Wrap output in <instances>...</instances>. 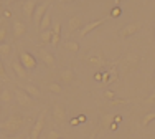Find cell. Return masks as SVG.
<instances>
[{"label": "cell", "instance_id": "7a4b0ae2", "mask_svg": "<svg viewBox=\"0 0 155 139\" xmlns=\"http://www.w3.org/2000/svg\"><path fill=\"white\" fill-rule=\"evenodd\" d=\"M139 63H140V56L137 53L130 52V53H127L122 58V61H120V68H122L124 73H129V71H134V70L139 66Z\"/></svg>", "mask_w": 155, "mask_h": 139}, {"label": "cell", "instance_id": "d6a6232c", "mask_svg": "<svg viewBox=\"0 0 155 139\" xmlns=\"http://www.w3.org/2000/svg\"><path fill=\"white\" fill-rule=\"evenodd\" d=\"M119 15H120V8H119V7H114V8L110 10V17L116 18V17H119Z\"/></svg>", "mask_w": 155, "mask_h": 139}, {"label": "cell", "instance_id": "e575fe53", "mask_svg": "<svg viewBox=\"0 0 155 139\" xmlns=\"http://www.w3.org/2000/svg\"><path fill=\"white\" fill-rule=\"evenodd\" d=\"M7 139H21L20 134H15V136H10V137H7Z\"/></svg>", "mask_w": 155, "mask_h": 139}, {"label": "cell", "instance_id": "30bf717a", "mask_svg": "<svg viewBox=\"0 0 155 139\" xmlns=\"http://www.w3.org/2000/svg\"><path fill=\"white\" fill-rule=\"evenodd\" d=\"M83 28V18L79 15H74L68 20V33H73L76 30H81Z\"/></svg>", "mask_w": 155, "mask_h": 139}, {"label": "cell", "instance_id": "ba28073f", "mask_svg": "<svg viewBox=\"0 0 155 139\" xmlns=\"http://www.w3.org/2000/svg\"><path fill=\"white\" fill-rule=\"evenodd\" d=\"M102 23H104V18H99V20H94V22H91V23L83 25V28L79 30V35L81 36H86L87 33H91L93 30H96L97 27H101Z\"/></svg>", "mask_w": 155, "mask_h": 139}, {"label": "cell", "instance_id": "4dcf8cb0", "mask_svg": "<svg viewBox=\"0 0 155 139\" xmlns=\"http://www.w3.org/2000/svg\"><path fill=\"white\" fill-rule=\"evenodd\" d=\"M5 36H7V28L5 27H0V43H3Z\"/></svg>", "mask_w": 155, "mask_h": 139}, {"label": "cell", "instance_id": "44dd1931", "mask_svg": "<svg viewBox=\"0 0 155 139\" xmlns=\"http://www.w3.org/2000/svg\"><path fill=\"white\" fill-rule=\"evenodd\" d=\"M64 50H68L71 53H78L79 52V43L73 42V40H68V42H64Z\"/></svg>", "mask_w": 155, "mask_h": 139}, {"label": "cell", "instance_id": "f35d334b", "mask_svg": "<svg viewBox=\"0 0 155 139\" xmlns=\"http://www.w3.org/2000/svg\"><path fill=\"white\" fill-rule=\"evenodd\" d=\"M0 114H2V106H0Z\"/></svg>", "mask_w": 155, "mask_h": 139}, {"label": "cell", "instance_id": "836d02e7", "mask_svg": "<svg viewBox=\"0 0 155 139\" xmlns=\"http://www.w3.org/2000/svg\"><path fill=\"white\" fill-rule=\"evenodd\" d=\"M94 80H97V81H101V80H102V73H96V75H94Z\"/></svg>", "mask_w": 155, "mask_h": 139}, {"label": "cell", "instance_id": "f1b7e54d", "mask_svg": "<svg viewBox=\"0 0 155 139\" xmlns=\"http://www.w3.org/2000/svg\"><path fill=\"white\" fill-rule=\"evenodd\" d=\"M145 103H149V104H153V106H155V90L149 94V98L145 100Z\"/></svg>", "mask_w": 155, "mask_h": 139}, {"label": "cell", "instance_id": "1f68e13d", "mask_svg": "<svg viewBox=\"0 0 155 139\" xmlns=\"http://www.w3.org/2000/svg\"><path fill=\"white\" fill-rule=\"evenodd\" d=\"M104 96L107 98V100H114V98H116V93H114V91H110V90H106L104 91Z\"/></svg>", "mask_w": 155, "mask_h": 139}, {"label": "cell", "instance_id": "d6986e66", "mask_svg": "<svg viewBox=\"0 0 155 139\" xmlns=\"http://www.w3.org/2000/svg\"><path fill=\"white\" fill-rule=\"evenodd\" d=\"M13 100H15V94L12 93V90H2V93H0V101L2 103H12Z\"/></svg>", "mask_w": 155, "mask_h": 139}, {"label": "cell", "instance_id": "5bb4252c", "mask_svg": "<svg viewBox=\"0 0 155 139\" xmlns=\"http://www.w3.org/2000/svg\"><path fill=\"white\" fill-rule=\"evenodd\" d=\"M25 33H27V25L20 20L13 22V36H15V38H20V36H23Z\"/></svg>", "mask_w": 155, "mask_h": 139}, {"label": "cell", "instance_id": "83f0119b", "mask_svg": "<svg viewBox=\"0 0 155 139\" xmlns=\"http://www.w3.org/2000/svg\"><path fill=\"white\" fill-rule=\"evenodd\" d=\"M0 78L5 80V81H8V76H7V71H5V68H3L2 60H0Z\"/></svg>", "mask_w": 155, "mask_h": 139}, {"label": "cell", "instance_id": "6da1fadb", "mask_svg": "<svg viewBox=\"0 0 155 139\" xmlns=\"http://www.w3.org/2000/svg\"><path fill=\"white\" fill-rule=\"evenodd\" d=\"M23 118H21V114H12L7 121H3L0 124V129H3L5 133H10L12 136H15L18 131L23 127Z\"/></svg>", "mask_w": 155, "mask_h": 139}, {"label": "cell", "instance_id": "d590c367", "mask_svg": "<svg viewBox=\"0 0 155 139\" xmlns=\"http://www.w3.org/2000/svg\"><path fill=\"white\" fill-rule=\"evenodd\" d=\"M61 3H69V2H74V0H60Z\"/></svg>", "mask_w": 155, "mask_h": 139}, {"label": "cell", "instance_id": "74e56055", "mask_svg": "<svg viewBox=\"0 0 155 139\" xmlns=\"http://www.w3.org/2000/svg\"><path fill=\"white\" fill-rule=\"evenodd\" d=\"M153 85H155V73H153Z\"/></svg>", "mask_w": 155, "mask_h": 139}, {"label": "cell", "instance_id": "ffe728a7", "mask_svg": "<svg viewBox=\"0 0 155 139\" xmlns=\"http://www.w3.org/2000/svg\"><path fill=\"white\" fill-rule=\"evenodd\" d=\"M21 90H23L28 96H31V98H40V90L36 86H33V85H25Z\"/></svg>", "mask_w": 155, "mask_h": 139}, {"label": "cell", "instance_id": "52a82bcc", "mask_svg": "<svg viewBox=\"0 0 155 139\" xmlns=\"http://www.w3.org/2000/svg\"><path fill=\"white\" fill-rule=\"evenodd\" d=\"M13 94H15V101L20 106H23V108H25V106H31L33 104L31 103V96H28L21 88H17V90L13 91Z\"/></svg>", "mask_w": 155, "mask_h": 139}, {"label": "cell", "instance_id": "277c9868", "mask_svg": "<svg viewBox=\"0 0 155 139\" xmlns=\"http://www.w3.org/2000/svg\"><path fill=\"white\" fill-rule=\"evenodd\" d=\"M18 61L23 65V68L27 70V71L28 70H35L36 68V58L28 52H21L20 55H18Z\"/></svg>", "mask_w": 155, "mask_h": 139}, {"label": "cell", "instance_id": "2e32d148", "mask_svg": "<svg viewBox=\"0 0 155 139\" xmlns=\"http://www.w3.org/2000/svg\"><path fill=\"white\" fill-rule=\"evenodd\" d=\"M60 78H61V81H64V83H73L76 80V75H74L73 70L66 68V70H63V71L60 73Z\"/></svg>", "mask_w": 155, "mask_h": 139}, {"label": "cell", "instance_id": "60d3db41", "mask_svg": "<svg viewBox=\"0 0 155 139\" xmlns=\"http://www.w3.org/2000/svg\"><path fill=\"white\" fill-rule=\"evenodd\" d=\"M153 35H155V28H153Z\"/></svg>", "mask_w": 155, "mask_h": 139}, {"label": "cell", "instance_id": "d4e9b609", "mask_svg": "<svg viewBox=\"0 0 155 139\" xmlns=\"http://www.w3.org/2000/svg\"><path fill=\"white\" fill-rule=\"evenodd\" d=\"M48 90H50L51 93H56V94H61L63 93V88H61V85H58V83H50Z\"/></svg>", "mask_w": 155, "mask_h": 139}, {"label": "cell", "instance_id": "484cf974", "mask_svg": "<svg viewBox=\"0 0 155 139\" xmlns=\"http://www.w3.org/2000/svg\"><path fill=\"white\" fill-rule=\"evenodd\" d=\"M107 73H109V80H107V83H112V81H116V80L119 78V73H117V70H116V68H110Z\"/></svg>", "mask_w": 155, "mask_h": 139}, {"label": "cell", "instance_id": "e0dca14e", "mask_svg": "<svg viewBox=\"0 0 155 139\" xmlns=\"http://www.w3.org/2000/svg\"><path fill=\"white\" fill-rule=\"evenodd\" d=\"M12 68H13V71L17 73V76H18V78H27V70L23 68V65H21L18 60L12 61Z\"/></svg>", "mask_w": 155, "mask_h": 139}, {"label": "cell", "instance_id": "9a60e30c", "mask_svg": "<svg viewBox=\"0 0 155 139\" xmlns=\"http://www.w3.org/2000/svg\"><path fill=\"white\" fill-rule=\"evenodd\" d=\"M36 8V0H27L23 3V13L27 15L28 18H33V12Z\"/></svg>", "mask_w": 155, "mask_h": 139}, {"label": "cell", "instance_id": "7c38bea8", "mask_svg": "<svg viewBox=\"0 0 155 139\" xmlns=\"http://www.w3.org/2000/svg\"><path fill=\"white\" fill-rule=\"evenodd\" d=\"M51 30H53V36H51V45L53 46H58V43H60V38H61V22H53V27H51Z\"/></svg>", "mask_w": 155, "mask_h": 139}, {"label": "cell", "instance_id": "7402d4cb", "mask_svg": "<svg viewBox=\"0 0 155 139\" xmlns=\"http://www.w3.org/2000/svg\"><path fill=\"white\" fill-rule=\"evenodd\" d=\"M51 36H53V30L48 28V30H43L41 33H40V40H41L43 43H51Z\"/></svg>", "mask_w": 155, "mask_h": 139}, {"label": "cell", "instance_id": "8992f818", "mask_svg": "<svg viewBox=\"0 0 155 139\" xmlns=\"http://www.w3.org/2000/svg\"><path fill=\"white\" fill-rule=\"evenodd\" d=\"M38 56L41 58V61L46 65L48 68L56 66V58H54V55L51 52H48V50H45V48H38Z\"/></svg>", "mask_w": 155, "mask_h": 139}, {"label": "cell", "instance_id": "8d00e7d4", "mask_svg": "<svg viewBox=\"0 0 155 139\" xmlns=\"http://www.w3.org/2000/svg\"><path fill=\"white\" fill-rule=\"evenodd\" d=\"M13 2H17V0H7V3H13Z\"/></svg>", "mask_w": 155, "mask_h": 139}, {"label": "cell", "instance_id": "ac0fdd59", "mask_svg": "<svg viewBox=\"0 0 155 139\" xmlns=\"http://www.w3.org/2000/svg\"><path fill=\"white\" fill-rule=\"evenodd\" d=\"M48 28H51V10L48 8L46 10V13L43 15L41 18V23H40V30H48Z\"/></svg>", "mask_w": 155, "mask_h": 139}, {"label": "cell", "instance_id": "cb8c5ba5", "mask_svg": "<svg viewBox=\"0 0 155 139\" xmlns=\"http://www.w3.org/2000/svg\"><path fill=\"white\" fill-rule=\"evenodd\" d=\"M153 119H155V111H152V113H149V114L143 116V119H142V126H143V127H147L150 123L153 121Z\"/></svg>", "mask_w": 155, "mask_h": 139}, {"label": "cell", "instance_id": "5b68a950", "mask_svg": "<svg viewBox=\"0 0 155 139\" xmlns=\"http://www.w3.org/2000/svg\"><path fill=\"white\" fill-rule=\"evenodd\" d=\"M48 8H50V3H48V2H43V3H40V5H36L35 12H33V18H31L36 28H40L41 18H43V15L46 13V10H48Z\"/></svg>", "mask_w": 155, "mask_h": 139}, {"label": "cell", "instance_id": "ab89813d", "mask_svg": "<svg viewBox=\"0 0 155 139\" xmlns=\"http://www.w3.org/2000/svg\"><path fill=\"white\" fill-rule=\"evenodd\" d=\"M0 27H2V20H0Z\"/></svg>", "mask_w": 155, "mask_h": 139}, {"label": "cell", "instance_id": "4fadbf2b", "mask_svg": "<svg viewBox=\"0 0 155 139\" xmlns=\"http://www.w3.org/2000/svg\"><path fill=\"white\" fill-rule=\"evenodd\" d=\"M86 61L89 65H94V66H104L106 65V60L101 53H94V55H87L86 56Z\"/></svg>", "mask_w": 155, "mask_h": 139}, {"label": "cell", "instance_id": "9c48e42d", "mask_svg": "<svg viewBox=\"0 0 155 139\" xmlns=\"http://www.w3.org/2000/svg\"><path fill=\"white\" fill-rule=\"evenodd\" d=\"M139 30H140V23L139 22H134V23L125 25L122 30H120V36H122V38H129V36H132L135 32H139Z\"/></svg>", "mask_w": 155, "mask_h": 139}, {"label": "cell", "instance_id": "603a6c76", "mask_svg": "<svg viewBox=\"0 0 155 139\" xmlns=\"http://www.w3.org/2000/svg\"><path fill=\"white\" fill-rule=\"evenodd\" d=\"M12 45L10 43H0V56H8L12 55Z\"/></svg>", "mask_w": 155, "mask_h": 139}, {"label": "cell", "instance_id": "3957f363", "mask_svg": "<svg viewBox=\"0 0 155 139\" xmlns=\"http://www.w3.org/2000/svg\"><path fill=\"white\" fill-rule=\"evenodd\" d=\"M45 116H46V111H43L41 114L38 116L36 123L33 124V127L30 131V139H40V134H41L43 129H45Z\"/></svg>", "mask_w": 155, "mask_h": 139}, {"label": "cell", "instance_id": "8fae6325", "mask_svg": "<svg viewBox=\"0 0 155 139\" xmlns=\"http://www.w3.org/2000/svg\"><path fill=\"white\" fill-rule=\"evenodd\" d=\"M53 116H54V119H56V123L64 124V121H66V109H64V106L54 104L53 106Z\"/></svg>", "mask_w": 155, "mask_h": 139}, {"label": "cell", "instance_id": "f546056e", "mask_svg": "<svg viewBox=\"0 0 155 139\" xmlns=\"http://www.w3.org/2000/svg\"><path fill=\"white\" fill-rule=\"evenodd\" d=\"M46 139H60V134H58L56 131H50V133L46 134Z\"/></svg>", "mask_w": 155, "mask_h": 139}, {"label": "cell", "instance_id": "4316f807", "mask_svg": "<svg viewBox=\"0 0 155 139\" xmlns=\"http://www.w3.org/2000/svg\"><path fill=\"white\" fill-rule=\"evenodd\" d=\"M127 103H130L129 100H119V98H114V100H110L109 101V104L110 106H117V104H127Z\"/></svg>", "mask_w": 155, "mask_h": 139}]
</instances>
